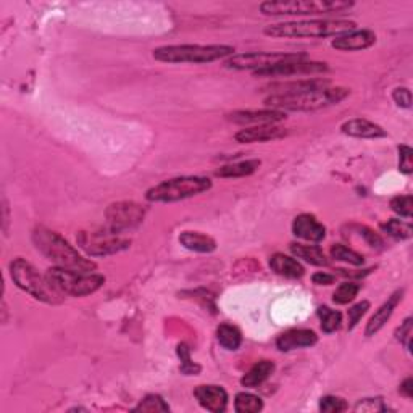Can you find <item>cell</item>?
Wrapping results in <instances>:
<instances>
[{
    "label": "cell",
    "instance_id": "obj_1",
    "mask_svg": "<svg viewBox=\"0 0 413 413\" xmlns=\"http://www.w3.org/2000/svg\"><path fill=\"white\" fill-rule=\"evenodd\" d=\"M33 243L36 249L55 267L84 271V273H91L97 268L94 262L83 257L65 238H61L58 233L49 230V228H36L33 231Z\"/></svg>",
    "mask_w": 413,
    "mask_h": 413
},
{
    "label": "cell",
    "instance_id": "obj_2",
    "mask_svg": "<svg viewBox=\"0 0 413 413\" xmlns=\"http://www.w3.org/2000/svg\"><path fill=\"white\" fill-rule=\"evenodd\" d=\"M355 29L357 24L349 20H307L270 24L263 33L278 39H323L331 36L337 38Z\"/></svg>",
    "mask_w": 413,
    "mask_h": 413
},
{
    "label": "cell",
    "instance_id": "obj_3",
    "mask_svg": "<svg viewBox=\"0 0 413 413\" xmlns=\"http://www.w3.org/2000/svg\"><path fill=\"white\" fill-rule=\"evenodd\" d=\"M350 94L346 88H325L300 92L291 96H270L265 98V107L271 110H292V112H313L325 107L337 106Z\"/></svg>",
    "mask_w": 413,
    "mask_h": 413
},
{
    "label": "cell",
    "instance_id": "obj_4",
    "mask_svg": "<svg viewBox=\"0 0 413 413\" xmlns=\"http://www.w3.org/2000/svg\"><path fill=\"white\" fill-rule=\"evenodd\" d=\"M234 47L231 46H199V44H181V46H162L153 51V58L163 63H212L225 57H233Z\"/></svg>",
    "mask_w": 413,
    "mask_h": 413
},
{
    "label": "cell",
    "instance_id": "obj_5",
    "mask_svg": "<svg viewBox=\"0 0 413 413\" xmlns=\"http://www.w3.org/2000/svg\"><path fill=\"white\" fill-rule=\"evenodd\" d=\"M347 0H275L260 4V11L267 16H307L322 14H344L354 7Z\"/></svg>",
    "mask_w": 413,
    "mask_h": 413
},
{
    "label": "cell",
    "instance_id": "obj_6",
    "mask_svg": "<svg viewBox=\"0 0 413 413\" xmlns=\"http://www.w3.org/2000/svg\"><path fill=\"white\" fill-rule=\"evenodd\" d=\"M10 276L21 291L33 295L36 300L53 305L63 302V294H60L57 289L51 285L47 276L39 275V271L29 262L24 260V258H15V260L10 263Z\"/></svg>",
    "mask_w": 413,
    "mask_h": 413
},
{
    "label": "cell",
    "instance_id": "obj_7",
    "mask_svg": "<svg viewBox=\"0 0 413 413\" xmlns=\"http://www.w3.org/2000/svg\"><path fill=\"white\" fill-rule=\"evenodd\" d=\"M47 280L60 294L71 297H84L98 291L106 285V278L97 273H84V271L53 267L46 271Z\"/></svg>",
    "mask_w": 413,
    "mask_h": 413
},
{
    "label": "cell",
    "instance_id": "obj_8",
    "mask_svg": "<svg viewBox=\"0 0 413 413\" xmlns=\"http://www.w3.org/2000/svg\"><path fill=\"white\" fill-rule=\"evenodd\" d=\"M212 189V181L205 176H180L162 181L146 193L149 202H180L189 197L199 195Z\"/></svg>",
    "mask_w": 413,
    "mask_h": 413
},
{
    "label": "cell",
    "instance_id": "obj_9",
    "mask_svg": "<svg viewBox=\"0 0 413 413\" xmlns=\"http://www.w3.org/2000/svg\"><path fill=\"white\" fill-rule=\"evenodd\" d=\"M76 240L79 248L91 257H108L126 250L131 245V240L108 228L106 231H81Z\"/></svg>",
    "mask_w": 413,
    "mask_h": 413
},
{
    "label": "cell",
    "instance_id": "obj_10",
    "mask_svg": "<svg viewBox=\"0 0 413 413\" xmlns=\"http://www.w3.org/2000/svg\"><path fill=\"white\" fill-rule=\"evenodd\" d=\"M305 53H287V52H245L238 53L225 61V66L230 70H252L260 71L265 68L275 66L282 61L305 60Z\"/></svg>",
    "mask_w": 413,
    "mask_h": 413
},
{
    "label": "cell",
    "instance_id": "obj_11",
    "mask_svg": "<svg viewBox=\"0 0 413 413\" xmlns=\"http://www.w3.org/2000/svg\"><path fill=\"white\" fill-rule=\"evenodd\" d=\"M146 210L143 205L136 202H116L108 205L106 217L108 223V230L115 233H123L126 230L139 226L144 221Z\"/></svg>",
    "mask_w": 413,
    "mask_h": 413
},
{
    "label": "cell",
    "instance_id": "obj_12",
    "mask_svg": "<svg viewBox=\"0 0 413 413\" xmlns=\"http://www.w3.org/2000/svg\"><path fill=\"white\" fill-rule=\"evenodd\" d=\"M330 68L322 61H312V60H294V61H282L275 66L265 68L260 71H254V76L262 78H275V76H295V75H317V73H326Z\"/></svg>",
    "mask_w": 413,
    "mask_h": 413
},
{
    "label": "cell",
    "instance_id": "obj_13",
    "mask_svg": "<svg viewBox=\"0 0 413 413\" xmlns=\"http://www.w3.org/2000/svg\"><path fill=\"white\" fill-rule=\"evenodd\" d=\"M228 118L238 125H276V123L286 120V113L271 108L239 110V112H233Z\"/></svg>",
    "mask_w": 413,
    "mask_h": 413
},
{
    "label": "cell",
    "instance_id": "obj_14",
    "mask_svg": "<svg viewBox=\"0 0 413 413\" xmlns=\"http://www.w3.org/2000/svg\"><path fill=\"white\" fill-rule=\"evenodd\" d=\"M287 136L286 128L278 125H258L252 128L240 129L234 136V139L240 144H254V143H268V141H276Z\"/></svg>",
    "mask_w": 413,
    "mask_h": 413
},
{
    "label": "cell",
    "instance_id": "obj_15",
    "mask_svg": "<svg viewBox=\"0 0 413 413\" xmlns=\"http://www.w3.org/2000/svg\"><path fill=\"white\" fill-rule=\"evenodd\" d=\"M194 397L200 404L202 409L212 413H221L228 407V392L221 386L203 384L194 389Z\"/></svg>",
    "mask_w": 413,
    "mask_h": 413
},
{
    "label": "cell",
    "instance_id": "obj_16",
    "mask_svg": "<svg viewBox=\"0 0 413 413\" xmlns=\"http://www.w3.org/2000/svg\"><path fill=\"white\" fill-rule=\"evenodd\" d=\"M376 42V34L369 29H355L346 33L342 36L332 39L331 46L342 52H354V51H363V49L372 47Z\"/></svg>",
    "mask_w": 413,
    "mask_h": 413
},
{
    "label": "cell",
    "instance_id": "obj_17",
    "mask_svg": "<svg viewBox=\"0 0 413 413\" xmlns=\"http://www.w3.org/2000/svg\"><path fill=\"white\" fill-rule=\"evenodd\" d=\"M292 233L295 238L308 240V243H320L326 236V226L313 217V215L302 213L294 218Z\"/></svg>",
    "mask_w": 413,
    "mask_h": 413
},
{
    "label": "cell",
    "instance_id": "obj_18",
    "mask_svg": "<svg viewBox=\"0 0 413 413\" xmlns=\"http://www.w3.org/2000/svg\"><path fill=\"white\" fill-rule=\"evenodd\" d=\"M318 342V336L312 330H289L276 339V347L281 352H291L295 349L312 347Z\"/></svg>",
    "mask_w": 413,
    "mask_h": 413
},
{
    "label": "cell",
    "instance_id": "obj_19",
    "mask_svg": "<svg viewBox=\"0 0 413 413\" xmlns=\"http://www.w3.org/2000/svg\"><path fill=\"white\" fill-rule=\"evenodd\" d=\"M402 295H404V289H397V291L394 292L391 297L378 308V310H376V313L372 318H369V322L367 325V330H365L367 337H372L376 335V332H379L381 330H383V326L389 322V318L392 317V313L399 305V302L402 300Z\"/></svg>",
    "mask_w": 413,
    "mask_h": 413
},
{
    "label": "cell",
    "instance_id": "obj_20",
    "mask_svg": "<svg viewBox=\"0 0 413 413\" xmlns=\"http://www.w3.org/2000/svg\"><path fill=\"white\" fill-rule=\"evenodd\" d=\"M325 88H330V81H326V79H299V81L291 83L271 84L268 89L271 92V96H291Z\"/></svg>",
    "mask_w": 413,
    "mask_h": 413
},
{
    "label": "cell",
    "instance_id": "obj_21",
    "mask_svg": "<svg viewBox=\"0 0 413 413\" xmlns=\"http://www.w3.org/2000/svg\"><path fill=\"white\" fill-rule=\"evenodd\" d=\"M341 131L350 136V138H360V139H379L387 136V133L379 125H374V123L363 118L346 121L341 126Z\"/></svg>",
    "mask_w": 413,
    "mask_h": 413
},
{
    "label": "cell",
    "instance_id": "obj_22",
    "mask_svg": "<svg viewBox=\"0 0 413 413\" xmlns=\"http://www.w3.org/2000/svg\"><path fill=\"white\" fill-rule=\"evenodd\" d=\"M270 268L275 271L276 275L285 276V278L297 280L305 275V268L295 260V258L285 255V254H275L270 258Z\"/></svg>",
    "mask_w": 413,
    "mask_h": 413
},
{
    "label": "cell",
    "instance_id": "obj_23",
    "mask_svg": "<svg viewBox=\"0 0 413 413\" xmlns=\"http://www.w3.org/2000/svg\"><path fill=\"white\" fill-rule=\"evenodd\" d=\"M180 243L183 248L193 252H199V254H210V252L217 250V243H215V239L199 231L181 233Z\"/></svg>",
    "mask_w": 413,
    "mask_h": 413
},
{
    "label": "cell",
    "instance_id": "obj_24",
    "mask_svg": "<svg viewBox=\"0 0 413 413\" xmlns=\"http://www.w3.org/2000/svg\"><path fill=\"white\" fill-rule=\"evenodd\" d=\"M275 362L271 360H260L257 362L254 367H252L248 373L243 376L240 379V384L244 387H257L263 384L271 374L275 373Z\"/></svg>",
    "mask_w": 413,
    "mask_h": 413
},
{
    "label": "cell",
    "instance_id": "obj_25",
    "mask_svg": "<svg viewBox=\"0 0 413 413\" xmlns=\"http://www.w3.org/2000/svg\"><path fill=\"white\" fill-rule=\"evenodd\" d=\"M289 249H291V252L295 257L302 258V260L310 265H315V267H328L330 265V260L326 258L325 252L320 249L318 245L292 243L291 245H289Z\"/></svg>",
    "mask_w": 413,
    "mask_h": 413
},
{
    "label": "cell",
    "instance_id": "obj_26",
    "mask_svg": "<svg viewBox=\"0 0 413 413\" xmlns=\"http://www.w3.org/2000/svg\"><path fill=\"white\" fill-rule=\"evenodd\" d=\"M260 160H244V162H236L231 165H225L217 171L218 178H244L254 175L260 168Z\"/></svg>",
    "mask_w": 413,
    "mask_h": 413
},
{
    "label": "cell",
    "instance_id": "obj_27",
    "mask_svg": "<svg viewBox=\"0 0 413 413\" xmlns=\"http://www.w3.org/2000/svg\"><path fill=\"white\" fill-rule=\"evenodd\" d=\"M217 339L220 346L226 350H238L243 344V335L239 328L230 323H221L217 328Z\"/></svg>",
    "mask_w": 413,
    "mask_h": 413
},
{
    "label": "cell",
    "instance_id": "obj_28",
    "mask_svg": "<svg viewBox=\"0 0 413 413\" xmlns=\"http://www.w3.org/2000/svg\"><path fill=\"white\" fill-rule=\"evenodd\" d=\"M317 315L322 322V330L326 335H331V332L337 331L342 326V313L337 310H332V308L322 305L318 307Z\"/></svg>",
    "mask_w": 413,
    "mask_h": 413
},
{
    "label": "cell",
    "instance_id": "obj_29",
    "mask_svg": "<svg viewBox=\"0 0 413 413\" xmlns=\"http://www.w3.org/2000/svg\"><path fill=\"white\" fill-rule=\"evenodd\" d=\"M234 410L238 413H258L263 410V400L250 392H239L234 399Z\"/></svg>",
    "mask_w": 413,
    "mask_h": 413
},
{
    "label": "cell",
    "instance_id": "obj_30",
    "mask_svg": "<svg viewBox=\"0 0 413 413\" xmlns=\"http://www.w3.org/2000/svg\"><path fill=\"white\" fill-rule=\"evenodd\" d=\"M381 230H383L387 236H391L394 239H409L413 234V228L409 221H402L397 218L387 220L386 223L381 225Z\"/></svg>",
    "mask_w": 413,
    "mask_h": 413
},
{
    "label": "cell",
    "instance_id": "obj_31",
    "mask_svg": "<svg viewBox=\"0 0 413 413\" xmlns=\"http://www.w3.org/2000/svg\"><path fill=\"white\" fill-rule=\"evenodd\" d=\"M331 257L335 258V260L354 265V267H360V265H363V262H365L360 254H357L355 250L349 249L347 245H344V244H335V245H332V248H331Z\"/></svg>",
    "mask_w": 413,
    "mask_h": 413
},
{
    "label": "cell",
    "instance_id": "obj_32",
    "mask_svg": "<svg viewBox=\"0 0 413 413\" xmlns=\"http://www.w3.org/2000/svg\"><path fill=\"white\" fill-rule=\"evenodd\" d=\"M170 405L165 402L163 397L157 396V394H149L146 396L143 400H141L139 405L134 407V412H149V413H155V412H168Z\"/></svg>",
    "mask_w": 413,
    "mask_h": 413
},
{
    "label": "cell",
    "instance_id": "obj_33",
    "mask_svg": "<svg viewBox=\"0 0 413 413\" xmlns=\"http://www.w3.org/2000/svg\"><path fill=\"white\" fill-rule=\"evenodd\" d=\"M359 291L360 285H355V282H342V285L336 289L335 294H332V302L337 305H346L357 297Z\"/></svg>",
    "mask_w": 413,
    "mask_h": 413
},
{
    "label": "cell",
    "instance_id": "obj_34",
    "mask_svg": "<svg viewBox=\"0 0 413 413\" xmlns=\"http://www.w3.org/2000/svg\"><path fill=\"white\" fill-rule=\"evenodd\" d=\"M178 357L181 359V373L183 374H197L200 372V367L195 365L190 359V349L186 346V344H180L178 346Z\"/></svg>",
    "mask_w": 413,
    "mask_h": 413
},
{
    "label": "cell",
    "instance_id": "obj_35",
    "mask_svg": "<svg viewBox=\"0 0 413 413\" xmlns=\"http://www.w3.org/2000/svg\"><path fill=\"white\" fill-rule=\"evenodd\" d=\"M349 409L347 402L336 396H325L320 399V410L325 413H341Z\"/></svg>",
    "mask_w": 413,
    "mask_h": 413
},
{
    "label": "cell",
    "instance_id": "obj_36",
    "mask_svg": "<svg viewBox=\"0 0 413 413\" xmlns=\"http://www.w3.org/2000/svg\"><path fill=\"white\" fill-rule=\"evenodd\" d=\"M391 208L394 213L400 215L404 218H412V208H413V199L412 195H397L391 200Z\"/></svg>",
    "mask_w": 413,
    "mask_h": 413
},
{
    "label": "cell",
    "instance_id": "obj_37",
    "mask_svg": "<svg viewBox=\"0 0 413 413\" xmlns=\"http://www.w3.org/2000/svg\"><path fill=\"white\" fill-rule=\"evenodd\" d=\"M369 310V302L368 300H362L359 304L352 305L347 310V318H349V331H352L359 322L362 320V317L365 315V313Z\"/></svg>",
    "mask_w": 413,
    "mask_h": 413
},
{
    "label": "cell",
    "instance_id": "obj_38",
    "mask_svg": "<svg viewBox=\"0 0 413 413\" xmlns=\"http://www.w3.org/2000/svg\"><path fill=\"white\" fill-rule=\"evenodd\" d=\"M413 151L409 146H399V170L404 175H410L413 171Z\"/></svg>",
    "mask_w": 413,
    "mask_h": 413
},
{
    "label": "cell",
    "instance_id": "obj_39",
    "mask_svg": "<svg viewBox=\"0 0 413 413\" xmlns=\"http://www.w3.org/2000/svg\"><path fill=\"white\" fill-rule=\"evenodd\" d=\"M386 412L389 410L381 399H363L355 405V412Z\"/></svg>",
    "mask_w": 413,
    "mask_h": 413
},
{
    "label": "cell",
    "instance_id": "obj_40",
    "mask_svg": "<svg viewBox=\"0 0 413 413\" xmlns=\"http://www.w3.org/2000/svg\"><path fill=\"white\" fill-rule=\"evenodd\" d=\"M412 323L413 320L412 318H407L405 322L400 325V328L396 331V337L397 341H400L404 344V346L410 350L412 347Z\"/></svg>",
    "mask_w": 413,
    "mask_h": 413
},
{
    "label": "cell",
    "instance_id": "obj_41",
    "mask_svg": "<svg viewBox=\"0 0 413 413\" xmlns=\"http://www.w3.org/2000/svg\"><path fill=\"white\" fill-rule=\"evenodd\" d=\"M359 231H360V236L367 240V244L369 245V248H378L379 249L384 245V240L379 238V234H376L374 231L369 230V228L360 226Z\"/></svg>",
    "mask_w": 413,
    "mask_h": 413
},
{
    "label": "cell",
    "instance_id": "obj_42",
    "mask_svg": "<svg viewBox=\"0 0 413 413\" xmlns=\"http://www.w3.org/2000/svg\"><path fill=\"white\" fill-rule=\"evenodd\" d=\"M392 98H394V102H396L399 107H402V108H410L412 107V94H410V91L407 89V88L394 89Z\"/></svg>",
    "mask_w": 413,
    "mask_h": 413
},
{
    "label": "cell",
    "instance_id": "obj_43",
    "mask_svg": "<svg viewBox=\"0 0 413 413\" xmlns=\"http://www.w3.org/2000/svg\"><path fill=\"white\" fill-rule=\"evenodd\" d=\"M312 281H313V285H317V286H330L336 281V276L325 273V271H318V273L312 276Z\"/></svg>",
    "mask_w": 413,
    "mask_h": 413
},
{
    "label": "cell",
    "instance_id": "obj_44",
    "mask_svg": "<svg viewBox=\"0 0 413 413\" xmlns=\"http://www.w3.org/2000/svg\"><path fill=\"white\" fill-rule=\"evenodd\" d=\"M413 381H412V378H407L402 384H400V389H399V392L402 394V396H405V397H412L413 396Z\"/></svg>",
    "mask_w": 413,
    "mask_h": 413
}]
</instances>
